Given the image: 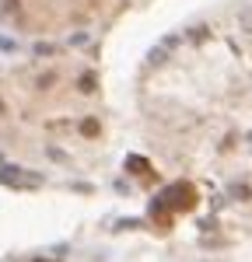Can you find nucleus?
Instances as JSON below:
<instances>
[{
  "mask_svg": "<svg viewBox=\"0 0 252 262\" xmlns=\"http://www.w3.org/2000/svg\"><path fill=\"white\" fill-rule=\"evenodd\" d=\"M238 28H242V32H249V35H252V7H245V11L238 14Z\"/></svg>",
  "mask_w": 252,
  "mask_h": 262,
  "instance_id": "f257e3e1",
  "label": "nucleus"
}]
</instances>
